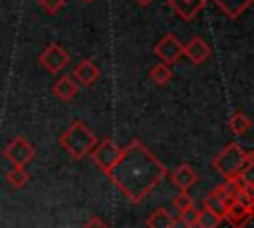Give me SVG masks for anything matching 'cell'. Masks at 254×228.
I'll list each match as a JSON object with an SVG mask.
<instances>
[{"label":"cell","instance_id":"1","mask_svg":"<svg viewBox=\"0 0 254 228\" xmlns=\"http://www.w3.org/2000/svg\"><path fill=\"white\" fill-rule=\"evenodd\" d=\"M109 178L133 202H141L167 174V167L139 141L133 139L107 171Z\"/></svg>","mask_w":254,"mask_h":228},{"label":"cell","instance_id":"2","mask_svg":"<svg viewBox=\"0 0 254 228\" xmlns=\"http://www.w3.org/2000/svg\"><path fill=\"white\" fill-rule=\"evenodd\" d=\"M212 167L224 178H234L252 167V155L246 153L238 143H228L218 155L212 159Z\"/></svg>","mask_w":254,"mask_h":228},{"label":"cell","instance_id":"3","mask_svg":"<svg viewBox=\"0 0 254 228\" xmlns=\"http://www.w3.org/2000/svg\"><path fill=\"white\" fill-rule=\"evenodd\" d=\"M95 143H97V139H95V135L89 131V127L83 123V121H79V119H75L67 129H65V133L60 137V145L73 157V159H83L85 155H89V151L95 147Z\"/></svg>","mask_w":254,"mask_h":228},{"label":"cell","instance_id":"4","mask_svg":"<svg viewBox=\"0 0 254 228\" xmlns=\"http://www.w3.org/2000/svg\"><path fill=\"white\" fill-rule=\"evenodd\" d=\"M121 147L117 145V143H113L111 139H103L97 147H93L89 153H91V159H93V163L103 171V172H107L113 165H115V161L119 159V155H121Z\"/></svg>","mask_w":254,"mask_h":228},{"label":"cell","instance_id":"5","mask_svg":"<svg viewBox=\"0 0 254 228\" xmlns=\"http://www.w3.org/2000/svg\"><path fill=\"white\" fill-rule=\"evenodd\" d=\"M69 63V54L56 42H52L42 54H40V65L48 69L50 73H60Z\"/></svg>","mask_w":254,"mask_h":228},{"label":"cell","instance_id":"6","mask_svg":"<svg viewBox=\"0 0 254 228\" xmlns=\"http://www.w3.org/2000/svg\"><path fill=\"white\" fill-rule=\"evenodd\" d=\"M4 157L16 167H24L34 159V147L24 137H14L4 147Z\"/></svg>","mask_w":254,"mask_h":228},{"label":"cell","instance_id":"7","mask_svg":"<svg viewBox=\"0 0 254 228\" xmlns=\"http://www.w3.org/2000/svg\"><path fill=\"white\" fill-rule=\"evenodd\" d=\"M153 52H155V56H159V57H161V61H163V63L171 65V63H175V61L183 56V44L179 42V38H177V36L167 34V36H163V38L155 44Z\"/></svg>","mask_w":254,"mask_h":228},{"label":"cell","instance_id":"8","mask_svg":"<svg viewBox=\"0 0 254 228\" xmlns=\"http://www.w3.org/2000/svg\"><path fill=\"white\" fill-rule=\"evenodd\" d=\"M232 202V190H230V186H228V182L226 184H220V186H216V188H212L210 192H208V196L204 198V206H208L210 210H214L216 214H224V210L228 208V204Z\"/></svg>","mask_w":254,"mask_h":228},{"label":"cell","instance_id":"9","mask_svg":"<svg viewBox=\"0 0 254 228\" xmlns=\"http://www.w3.org/2000/svg\"><path fill=\"white\" fill-rule=\"evenodd\" d=\"M183 56H187L190 63L200 65L202 61L208 59V56H210V48H208V44H206L202 38L196 36V38H192L187 46H183Z\"/></svg>","mask_w":254,"mask_h":228},{"label":"cell","instance_id":"10","mask_svg":"<svg viewBox=\"0 0 254 228\" xmlns=\"http://www.w3.org/2000/svg\"><path fill=\"white\" fill-rule=\"evenodd\" d=\"M73 77L81 83V85H91L97 81L99 77V67L91 61V59H81L75 63L73 67Z\"/></svg>","mask_w":254,"mask_h":228},{"label":"cell","instance_id":"11","mask_svg":"<svg viewBox=\"0 0 254 228\" xmlns=\"http://www.w3.org/2000/svg\"><path fill=\"white\" fill-rule=\"evenodd\" d=\"M171 180H173L181 190H189L192 184H196L198 174H196V171H194L190 165L183 163V165H179V167L175 169V172L171 174Z\"/></svg>","mask_w":254,"mask_h":228},{"label":"cell","instance_id":"12","mask_svg":"<svg viewBox=\"0 0 254 228\" xmlns=\"http://www.w3.org/2000/svg\"><path fill=\"white\" fill-rule=\"evenodd\" d=\"M204 0H169V6L183 18V20H192L202 8H204Z\"/></svg>","mask_w":254,"mask_h":228},{"label":"cell","instance_id":"13","mask_svg":"<svg viewBox=\"0 0 254 228\" xmlns=\"http://www.w3.org/2000/svg\"><path fill=\"white\" fill-rule=\"evenodd\" d=\"M222 218H226L232 226H244V224H248L250 218H252V208H246V206H242V204H238V202L232 200V202L228 204V208L224 210Z\"/></svg>","mask_w":254,"mask_h":228},{"label":"cell","instance_id":"14","mask_svg":"<svg viewBox=\"0 0 254 228\" xmlns=\"http://www.w3.org/2000/svg\"><path fill=\"white\" fill-rule=\"evenodd\" d=\"M254 0H214V4L228 16V18H238L244 14Z\"/></svg>","mask_w":254,"mask_h":228},{"label":"cell","instance_id":"15","mask_svg":"<svg viewBox=\"0 0 254 228\" xmlns=\"http://www.w3.org/2000/svg\"><path fill=\"white\" fill-rule=\"evenodd\" d=\"M54 95L58 97V99H62V101H69L75 93H77V83L69 77V75H64V77H60L56 83H54Z\"/></svg>","mask_w":254,"mask_h":228},{"label":"cell","instance_id":"16","mask_svg":"<svg viewBox=\"0 0 254 228\" xmlns=\"http://www.w3.org/2000/svg\"><path fill=\"white\" fill-rule=\"evenodd\" d=\"M147 226L149 228H173V226H177V218L173 214H169L167 208H159L147 218Z\"/></svg>","mask_w":254,"mask_h":228},{"label":"cell","instance_id":"17","mask_svg":"<svg viewBox=\"0 0 254 228\" xmlns=\"http://www.w3.org/2000/svg\"><path fill=\"white\" fill-rule=\"evenodd\" d=\"M220 222H222V216L216 214L214 210H210L208 206H204V208L198 210V214H196V226H202V228H216Z\"/></svg>","mask_w":254,"mask_h":228},{"label":"cell","instance_id":"18","mask_svg":"<svg viewBox=\"0 0 254 228\" xmlns=\"http://www.w3.org/2000/svg\"><path fill=\"white\" fill-rule=\"evenodd\" d=\"M228 127H230V131H232L234 135H244V133L250 129V119H248V115H246V113L236 111V113L230 117Z\"/></svg>","mask_w":254,"mask_h":228},{"label":"cell","instance_id":"19","mask_svg":"<svg viewBox=\"0 0 254 228\" xmlns=\"http://www.w3.org/2000/svg\"><path fill=\"white\" fill-rule=\"evenodd\" d=\"M149 75H151L153 83H157V85H167V83L171 81V77H173V71L169 69L167 63H157V65L151 67Z\"/></svg>","mask_w":254,"mask_h":228},{"label":"cell","instance_id":"20","mask_svg":"<svg viewBox=\"0 0 254 228\" xmlns=\"http://www.w3.org/2000/svg\"><path fill=\"white\" fill-rule=\"evenodd\" d=\"M28 178H30L28 172H26L22 167H16V165H14V169H10V171L6 172V180H8V184L14 186V188H22V186H26Z\"/></svg>","mask_w":254,"mask_h":228},{"label":"cell","instance_id":"21","mask_svg":"<svg viewBox=\"0 0 254 228\" xmlns=\"http://www.w3.org/2000/svg\"><path fill=\"white\" fill-rule=\"evenodd\" d=\"M181 214V222L185 224V226H196V214H198V210H194V206H189V208H183V210H179Z\"/></svg>","mask_w":254,"mask_h":228},{"label":"cell","instance_id":"22","mask_svg":"<svg viewBox=\"0 0 254 228\" xmlns=\"http://www.w3.org/2000/svg\"><path fill=\"white\" fill-rule=\"evenodd\" d=\"M173 206L177 208V210H183V208H189V206H194V202H192V198L187 194V190H181L175 198H173Z\"/></svg>","mask_w":254,"mask_h":228},{"label":"cell","instance_id":"23","mask_svg":"<svg viewBox=\"0 0 254 228\" xmlns=\"http://www.w3.org/2000/svg\"><path fill=\"white\" fill-rule=\"evenodd\" d=\"M40 6L48 14H58L65 6V0H40Z\"/></svg>","mask_w":254,"mask_h":228},{"label":"cell","instance_id":"24","mask_svg":"<svg viewBox=\"0 0 254 228\" xmlns=\"http://www.w3.org/2000/svg\"><path fill=\"white\" fill-rule=\"evenodd\" d=\"M85 226H105V222H103V220H99V218H91V220H87V222H85Z\"/></svg>","mask_w":254,"mask_h":228},{"label":"cell","instance_id":"25","mask_svg":"<svg viewBox=\"0 0 254 228\" xmlns=\"http://www.w3.org/2000/svg\"><path fill=\"white\" fill-rule=\"evenodd\" d=\"M137 2H139V4H143V6H147V4H151L153 0H137Z\"/></svg>","mask_w":254,"mask_h":228},{"label":"cell","instance_id":"26","mask_svg":"<svg viewBox=\"0 0 254 228\" xmlns=\"http://www.w3.org/2000/svg\"><path fill=\"white\" fill-rule=\"evenodd\" d=\"M81 2H93V0H81Z\"/></svg>","mask_w":254,"mask_h":228}]
</instances>
